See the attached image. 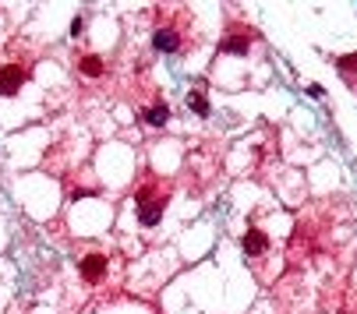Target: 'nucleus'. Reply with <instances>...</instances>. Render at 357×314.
Masks as SVG:
<instances>
[{
	"instance_id": "1",
	"label": "nucleus",
	"mask_w": 357,
	"mask_h": 314,
	"mask_svg": "<svg viewBox=\"0 0 357 314\" xmlns=\"http://www.w3.org/2000/svg\"><path fill=\"white\" fill-rule=\"evenodd\" d=\"M135 205H138V223L142 226H156L163 219V208H166V187L159 180H145L135 191Z\"/></svg>"
},
{
	"instance_id": "2",
	"label": "nucleus",
	"mask_w": 357,
	"mask_h": 314,
	"mask_svg": "<svg viewBox=\"0 0 357 314\" xmlns=\"http://www.w3.org/2000/svg\"><path fill=\"white\" fill-rule=\"evenodd\" d=\"M32 75V64H21V60H11V64H0V95H14Z\"/></svg>"
},
{
	"instance_id": "3",
	"label": "nucleus",
	"mask_w": 357,
	"mask_h": 314,
	"mask_svg": "<svg viewBox=\"0 0 357 314\" xmlns=\"http://www.w3.org/2000/svg\"><path fill=\"white\" fill-rule=\"evenodd\" d=\"M251 39H255V32H251V28H244V25H233V28L223 36L219 50H223V53H248Z\"/></svg>"
},
{
	"instance_id": "4",
	"label": "nucleus",
	"mask_w": 357,
	"mask_h": 314,
	"mask_svg": "<svg viewBox=\"0 0 357 314\" xmlns=\"http://www.w3.org/2000/svg\"><path fill=\"white\" fill-rule=\"evenodd\" d=\"M78 272H81L85 283H103L106 279V258L103 254H85L78 261Z\"/></svg>"
},
{
	"instance_id": "5",
	"label": "nucleus",
	"mask_w": 357,
	"mask_h": 314,
	"mask_svg": "<svg viewBox=\"0 0 357 314\" xmlns=\"http://www.w3.org/2000/svg\"><path fill=\"white\" fill-rule=\"evenodd\" d=\"M152 46H156L159 53H177V50H181V32H177L173 25H159V28L152 32Z\"/></svg>"
},
{
	"instance_id": "6",
	"label": "nucleus",
	"mask_w": 357,
	"mask_h": 314,
	"mask_svg": "<svg viewBox=\"0 0 357 314\" xmlns=\"http://www.w3.org/2000/svg\"><path fill=\"white\" fill-rule=\"evenodd\" d=\"M241 247H244V254H248V258H258V254H265V247H269V236L262 233L258 226H251V230L244 233V240H241Z\"/></svg>"
},
{
	"instance_id": "7",
	"label": "nucleus",
	"mask_w": 357,
	"mask_h": 314,
	"mask_svg": "<svg viewBox=\"0 0 357 314\" xmlns=\"http://www.w3.org/2000/svg\"><path fill=\"white\" fill-rule=\"evenodd\" d=\"M78 71L88 75V78H99V75H103V57H99V53H81V57H78Z\"/></svg>"
},
{
	"instance_id": "8",
	"label": "nucleus",
	"mask_w": 357,
	"mask_h": 314,
	"mask_svg": "<svg viewBox=\"0 0 357 314\" xmlns=\"http://www.w3.org/2000/svg\"><path fill=\"white\" fill-rule=\"evenodd\" d=\"M142 120H145V124H152V127H163V124L170 120V106H166V102L148 106V110H142Z\"/></svg>"
},
{
	"instance_id": "9",
	"label": "nucleus",
	"mask_w": 357,
	"mask_h": 314,
	"mask_svg": "<svg viewBox=\"0 0 357 314\" xmlns=\"http://www.w3.org/2000/svg\"><path fill=\"white\" fill-rule=\"evenodd\" d=\"M188 106L198 113V117H209V99H205V92H202V85H195L191 92H188Z\"/></svg>"
},
{
	"instance_id": "10",
	"label": "nucleus",
	"mask_w": 357,
	"mask_h": 314,
	"mask_svg": "<svg viewBox=\"0 0 357 314\" xmlns=\"http://www.w3.org/2000/svg\"><path fill=\"white\" fill-rule=\"evenodd\" d=\"M336 64H340V67H343V71L350 75V71H357V53H354V57H340Z\"/></svg>"
},
{
	"instance_id": "11",
	"label": "nucleus",
	"mask_w": 357,
	"mask_h": 314,
	"mask_svg": "<svg viewBox=\"0 0 357 314\" xmlns=\"http://www.w3.org/2000/svg\"><path fill=\"white\" fill-rule=\"evenodd\" d=\"M308 95H311V99H322V95H325V88H322L318 81H311V85H308Z\"/></svg>"
}]
</instances>
